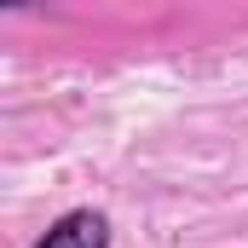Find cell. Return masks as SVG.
Segmentation results:
<instances>
[{"instance_id": "cell-1", "label": "cell", "mask_w": 248, "mask_h": 248, "mask_svg": "<svg viewBox=\"0 0 248 248\" xmlns=\"http://www.w3.org/2000/svg\"><path fill=\"white\" fill-rule=\"evenodd\" d=\"M35 248H110V214L98 208H69L46 225V237Z\"/></svg>"}]
</instances>
